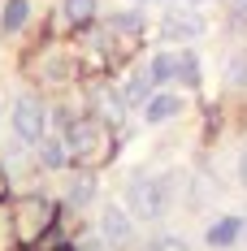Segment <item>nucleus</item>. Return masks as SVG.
Wrapping results in <instances>:
<instances>
[{
  "mask_svg": "<svg viewBox=\"0 0 247 251\" xmlns=\"http://www.w3.org/2000/svg\"><path fill=\"white\" fill-rule=\"evenodd\" d=\"M65 148L74 156V165H100L113 151V134L104 122H70L65 126Z\"/></svg>",
  "mask_w": 247,
  "mask_h": 251,
  "instance_id": "f257e3e1",
  "label": "nucleus"
},
{
  "mask_svg": "<svg viewBox=\"0 0 247 251\" xmlns=\"http://www.w3.org/2000/svg\"><path fill=\"white\" fill-rule=\"evenodd\" d=\"M9 217H13V234H18V243H35V238L48 234L56 208H52L48 195H22V200H13Z\"/></svg>",
  "mask_w": 247,
  "mask_h": 251,
  "instance_id": "f03ea898",
  "label": "nucleus"
},
{
  "mask_svg": "<svg viewBox=\"0 0 247 251\" xmlns=\"http://www.w3.org/2000/svg\"><path fill=\"white\" fill-rule=\"evenodd\" d=\"M126 203H130V212H135V217L156 221V217L165 212V203H169L165 182H161V177H148V174H135L130 182H126Z\"/></svg>",
  "mask_w": 247,
  "mask_h": 251,
  "instance_id": "7ed1b4c3",
  "label": "nucleus"
},
{
  "mask_svg": "<svg viewBox=\"0 0 247 251\" xmlns=\"http://www.w3.org/2000/svg\"><path fill=\"white\" fill-rule=\"evenodd\" d=\"M13 134L22 139V143H44L48 139V104L39 100V96H18L13 100Z\"/></svg>",
  "mask_w": 247,
  "mask_h": 251,
  "instance_id": "20e7f679",
  "label": "nucleus"
},
{
  "mask_svg": "<svg viewBox=\"0 0 247 251\" xmlns=\"http://www.w3.org/2000/svg\"><path fill=\"white\" fill-rule=\"evenodd\" d=\"M161 35H165V39H199V35H204V18H199V13L169 9L165 22H161Z\"/></svg>",
  "mask_w": 247,
  "mask_h": 251,
  "instance_id": "39448f33",
  "label": "nucleus"
},
{
  "mask_svg": "<svg viewBox=\"0 0 247 251\" xmlns=\"http://www.w3.org/2000/svg\"><path fill=\"white\" fill-rule=\"evenodd\" d=\"M100 234H104V243L109 247H126L130 243V217H126L122 208H104V217H100Z\"/></svg>",
  "mask_w": 247,
  "mask_h": 251,
  "instance_id": "423d86ee",
  "label": "nucleus"
},
{
  "mask_svg": "<svg viewBox=\"0 0 247 251\" xmlns=\"http://www.w3.org/2000/svg\"><path fill=\"white\" fill-rule=\"evenodd\" d=\"M178 113H182V96H173V91H156V96L143 104L148 126H161V122H169V117H178Z\"/></svg>",
  "mask_w": 247,
  "mask_h": 251,
  "instance_id": "0eeeda50",
  "label": "nucleus"
},
{
  "mask_svg": "<svg viewBox=\"0 0 247 251\" xmlns=\"http://www.w3.org/2000/svg\"><path fill=\"white\" fill-rule=\"evenodd\" d=\"M122 96H126V104H130V108H135V104H148L152 96H156V82H152V74H148V70L130 74V82L122 87Z\"/></svg>",
  "mask_w": 247,
  "mask_h": 251,
  "instance_id": "6e6552de",
  "label": "nucleus"
},
{
  "mask_svg": "<svg viewBox=\"0 0 247 251\" xmlns=\"http://www.w3.org/2000/svg\"><path fill=\"white\" fill-rule=\"evenodd\" d=\"M239 234H243V221H239V217H221L217 226L208 229V247H234Z\"/></svg>",
  "mask_w": 247,
  "mask_h": 251,
  "instance_id": "1a4fd4ad",
  "label": "nucleus"
},
{
  "mask_svg": "<svg viewBox=\"0 0 247 251\" xmlns=\"http://www.w3.org/2000/svg\"><path fill=\"white\" fill-rule=\"evenodd\" d=\"M148 74H152V82H156V87L173 82V78H178V52H156V56L148 61Z\"/></svg>",
  "mask_w": 247,
  "mask_h": 251,
  "instance_id": "9d476101",
  "label": "nucleus"
},
{
  "mask_svg": "<svg viewBox=\"0 0 247 251\" xmlns=\"http://www.w3.org/2000/svg\"><path fill=\"white\" fill-rule=\"evenodd\" d=\"M26 18H30V4H26V0H4V9H0V26H4V35L22 30Z\"/></svg>",
  "mask_w": 247,
  "mask_h": 251,
  "instance_id": "9b49d317",
  "label": "nucleus"
},
{
  "mask_svg": "<svg viewBox=\"0 0 247 251\" xmlns=\"http://www.w3.org/2000/svg\"><path fill=\"white\" fill-rule=\"evenodd\" d=\"M65 195H70L74 208L91 203V195H96V177H91V174H74V177H70V186H65Z\"/></svg>",
  "mask_w": 247,
  "mask_h": 251,
  "instance_id": "f8f14e48",
  "label": "nucleus"
},
{
  "mask_svg": "<svg viewBox=\"0 0 247 251\" xmlns=\"http://www.w3.org/2000/svg\"><path fill=\"white\" fill-rule=\"evenodd\" d=\"M65 143H61V139H44V143H39V165H44V169H61V165H65Z\"/></svg>",
  "mask_w": 247,
  "mask_h": 251,
  "instance_id": "ddd939ff",
  "label": "nucleus"
},
{
  "mask_svg": "<svg viewBox=\"0 0 247 251\" xmlns=\"http://www.w3.org/2000/svg\"><path fill=\"white\" fill-rule=\"evenodd\" d=\"M61 9H65V22H74V26H87L96 18V0H65Z\"/></svg>",
  "mask_w": 247,
  "mask_h": 251,
  "instance_id": "4468645a",
  "label": "nucleus"
},
{
  "mask_svg": "<svg viewBox=\"0 0 247 251\" xmlns=\"http://www.w3.org/2000/svg\"><path fill=\"white\" fill-rule=\"evenodd\" d=\"M109 30H117V35H126V39H135V35L143 30V18H139V13H113Z\"/></svg>",
  "mask_w": 247,
  "mask_h": 251,
  "instance_id": "2eb2a0df",
  "label": "nucleus"
},
{
  "mask_svg": "<svg viewBox=\"0 0 247 251\" xmlns=\"http://www.w3.org/2000/svg\"><path fill=\"white\" fill-rule=\"evenodd\" d=\"M178 82H187V87H195V82H199V61H195V52H178Z\"/></svg>",
  "mask_w": 247,
  "mask_h": 251,
  "instance_id": "dca6fc26",
  "label": "nucleus"
},
{
  "mask_svg": "<svg viewBox=\"0 0 247 251\" xmlns=\"http://www.w3.org/2000/svg\"><path fill=\"white\" fill-rule=\"evenodd\" d=\"M230 82H234V87H247V52H239V56L230 61Z\"/></svg>",
  "mask_w": 247,
  "mask_h": 251,
  "instance_id": "f3484780",
  "label": "nucleus"
},
{
  "mask_svg": "<svg viewBox=\"0 0 247 251\" xmlns=\"http://www.w3.org/2000/svg\"><path fill=\"white\" fill-rule=\"evenodd\" d=\"M148 251H191V247H187L182 238H169V234H165V238H152Z\"/></svg>",
  "mask_w": 247,
  "mask_h": 251,
  "instance_id": "a211bd4d",
  "label": "nucleus"
},
{
  "mask_svg": "<svg viewBox=\"0 0 247 251\" xmlns=\"http://www.w3.org/2000/svg\"><path fill=\"white\" fill-rule=\"evenodd\" d=\"M0 200H9V174H4V165H0Z\"/></svg>",
  "mask_w": 247,
  "mask_h": 251,
  "instance_id": "6ab92c4d",
  "label": "nucleus"
},
{
  "mask_svg": "<svg viewBox=\"0 0 247 251\" xmlns=\"http://www.w3.org/2000/svg\"><path fill=\"white\" fill-rule=\"evenodd\" d=\"M239 177H243V186H247V148H243V156H239Z\"/></svg>",
  "mask_w": 247,
  "mask_h": 251,
  "instance_id": "aec40b11",
  "label": "nucleus"
},
{
  "mask_svg": "<svg viewBox=\"0 0 247 251\" xmlns=\"http://www.w3.org/2000/svg\"><path fill=\"white\" fill-rule=\"evenodd\" d=\"M78 251H104V247H100L96 238H87V243H82V247H78Z\"/></svg>",
  "mask_w": 247,
  "mask_h": 251,
  "instance_id": "412c9836",
  "label": "nucleus"
},
{
  "mask_svg": "<svg viewBox=\"0 0 247 251\" xmlns=\"http://www.w3.org/2000/svg\"><path fill=\"white\" fill-rule=\"evenodd\" d=\"M234 4H247V0H234Z\"/></svg>",
  "mask_w": 247,
  "mask_h": 251,
  "instance_id": "4be33fe9",
  "label": "nucleus"
},
{
  "mask_svg": "<svg viewBox=\"0 0 247 251\" xmlns=\"http://www.w3.org/2000/svg\"><path fill=\"white\" fill-rule=\"evenodd\" d=\"M143 4H156V0H143Z\"/></svg>",
  "mask_w": 247,
  "mask_h": 251,
  "instance_id": "5701e85b",
  "label": "nucleus"
},
{
  "mask_svg": "<svg viewBox=\"0 0 247 251\" xmlns=\"http://www.w3.org/2000/svg\"><path fill=\"white\" fill-rule=\"evenodd\" d=\"M56 251H70V247H56Z\"/></svg>",
  "mask_w": 247,
  "mask_h": 251,
  "instance_id": "b1692460",
  "label": "nucleus"
},
{
  "mask_svg": "<svg viewBox=\"0 0 247 251\" xmlns=\"http://www.w3.org/2000/svg\"><path fill=\"white\" fill-rule=\"evenodd\" d=\"M195 4H204V0H195Z\"/></svg>",
  "mask_w": 247,
  "mask_h": 251,
  "instance_id": "393cba45",
  "label": "nucleus"
}]
</instances>
